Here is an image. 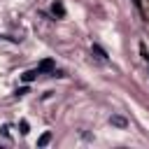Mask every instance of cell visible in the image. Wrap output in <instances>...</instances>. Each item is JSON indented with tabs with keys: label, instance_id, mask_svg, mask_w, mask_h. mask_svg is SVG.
Listing matches in <instances>:
<instances>
[{
	"label": "cell",
	"instance_id": "1",
	"mask_svg": "<svg viewBox=\"0 0 149 149\" xmlns=\"http://www.w3.org/2000/svg\"><path fill=\"white\" fill-rule=\"evenodd\" d=\"M37 70H40V74H42V72H51V70H54V61H51V58H44V61L37 65Z\"/></svg>",
	"mask_w": 149,
	"mask_h": 149
},
{
	"label": "cell",
	"instance_id": "2",
	"mask_svg": "<svg viewBox=\"0 0 149 149\" xmlns=\"http://www.w3.org/2000/svg\"><path fill=\"white\" fill-rule=\"evenodd\" d=\"M51 12H54V16H65V7H63V2H61V0H56V2H54V7H51Z\"/></svg>",
	"mask_w": 149,
	"mask_h": 149
},
{
	"label": "cell",
	"instance_id": "3",
	"mask_svg": "<svg viewBox=\"0 0 149 149\" xmlns=\"http://www.w3.org/2000/svg\"><path fill=\"white\" fill-rule=\"evenodd\" d=\"M37 74H40V70H28V72H23V77H21V79H23V81L28 84V81H33V79H35Z\"/></svg>",
	"mask_w": 149,
	"mask_h": 149
},
{
	"label": "cell",
	"instance_id": "4",
	"mask_svg": "<svg viewBox=\"0 0 149 149\" xmlns=\"http://www.w3.org/2000/svg\"><path fill=\"white\" fill-rule=\"evenodd\" d=\"M91 51H93V54H95V56H98L100 61H107V54H105V51H102V49H100L98 44H93V49H91Z\"/></svg>",
	"mask_w": 149,
	"mask_h": 149
},
{
	"label": "cell",
	"instance_id": "5",
	"mask_svg": "<svg viewBox=\"0 0 149 149\" xmlns=\"http://www.w3.org/2000/svg\"><path fill=\"white\" fill-rule=\"evenodd\" d=\"M109 121H112L114 126H119V128H126V119H123V116H116V114H114Z\"/></svg>",
	"mask_w": 149,
	"mask_h": 149
},
{
	"label": "cell",
	"instance_id": "6",
	"mask_svg": "<svg viewBox=\"0 0 149 149\" xmlns=\"http://www.w3.org/2000/svg\"><path fill=\"white\" fill-rule=\"evenodd\" d=\"M49 140H51V133H44V135L37 140V144H40V147H47V144H49Z\"/></svg>",
	"mask_w": 149,
	"mask_h": 149
},
{
	"label": "cell",
	"instance_id": "7",
	"mask_svg": "<svg viewBox=\"0 0 149 149\" xmlns=\"http://www.w3.org/2000/svg\"><path fill=\"white\" fill-rule=\"evenodd\" d=\"M21 133H23V135L28 133V121H21Z\"/></svg>",
	"mask_w": 149,
	"mask_h": 149
}]
</instances>
